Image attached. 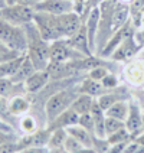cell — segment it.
Instances as JSON below:
<instances>
[{"mask_svg": "<svg viewBox=\"0 0 144 153\" xmlns=\"http://www.w3.org/2000/svg\"><path fill=\"white\" fill-rule=\"evenodd\" d=\"M51 75L48 72V69H38L35 71L32 75L29 76L23 82V88H25L26 94H38L42 90L46 88V85L51 82Z\"/></svg>", "mask_w": 144, "mask_h": 153, "instance_id": "12", "label": "cell"}, {"mask_svg": "<svg viewBox=\"0 0 144 153\" xmlns=\"http://www.w3.org/2000/svg\"><path fill=\"white\" fill-rule=\"evenodd\" d=\"M58 22H59L61 32L64 35V39H69L81 29V26L84 25V19L79 13L69 12L65 15H59L58 16Z\"/></svg>", "mask_w": 144, "mask_h": 153, "instance_id": "10", "label": "cell"}, {"mask_svg": "<svg viewBox=\"0 0 144 153\" xmlns=\"http://www.w3.org/2000/svg\"><path fill=\"white\" fill-rule=\"evenodd\" d=\"M124 127H126V123H124L123 120L114 119V117H110V116H105V134H107V137Z\"/></svg>", "mask_w": 144, "mask_h": 153, "instance_id": "28", "label": "cell"}, {"mask_svg": "<svg viewBox=\"0 0 144 153\" xmlns=\"http://www.w3.org/2000/svg\"><path fill=\"white\" fill-rule=\"evenodd\" d=\"M143 120H144V110L141 107V104L137 100H131L130 98V111H128V116L124 123H126V128L130 131L133 139L144 130Z\"/></svg>", "mask_w": 144, "mask_h": 153, "instance_id": "8", "label": "cell"}, {"mask_svg": "<svg viewBox=\"0 0 144 153\" xmlns=\"http://www.w3.org/2000/svg\"><path fill=\"white\" fill-rule=\"evenodd\" d=\"M66 137H68V131H66V128H56V130H51V137H49L48 149L64 147Z\"/></svg>", "mask_w": 144, "mask_h": 153, "instance_id": "24", "label": "cell"}, {"mask_svg": "<svg viewBox=\"0 0 144 153\" xmlns=\"http://www.w3.org/2000/svg\"><path fill=\"white\" fill-rule=\"evenodd\" d=\"M78 120H79V114L75 113L69 107L68 110H65L64 113H61L56 119L51 121L46 127L49 130H56V128H68L71 126H75L78 124Z\"/></svg>", "mask_w": 144, "mask_h": 153, "instance_id": "15", "label": "cell"}, {"mask_svg": "<svg viewBox=\"0 0 144 153\" xmlns=\"http://www.w3.org/2000/svg\"><path fill=\"white\" fill-rule=\"evenodd\" d=\"M107 140H108L110 145H115V143H128V142L133 140V136L130 134V131H128L127 128L124 127V128H121V130H118V131L110 134V136L107 137Z\"/></svg>", "mask_w": 144, "mask_h": 153, "instance_id": "27", "label": "cell"}, {"mask_svg": "<svg viewBox=\"0 0 144 153\" xmlns=\"http://www.w3.org/2000/svg\"><path fill=\"white\" fill-rule=\"evenodd\" d=\"M94 101H95V97H91L88 94H78V97L74 100L71 108L81 116V114H85V113H89L91 111V108H92V105H94Z\"/></svg>", "mask_w": 144, "mask_h": 153, "instance_id": "22", "label": "cell"}, {"mask_svg": "<svg viewBox=\"0 0 144 153\" xmlns=\"http://www.w3.org/2000/svg\"><path fill=\"white\" fill-rule=\"evenodd\" d=\"M108 72H112V69H111L110 67L98 65V67H95V68L89 69V71L86 72V76L91 78V79H95V81H100V82H101L102 79H104V76H107Z\"/></svg>", "mask_w": 144, "mask_h": 153, "instance_id": "29", "label": "cell"}, {"mask_svg": "<svg viewBox=\"0 0 144 153\" xmlns=\"http://www.w3.org/2000/svg\"><path fill=\"white\" fill-rule=\"evenodd\" d=\"M78 85L76 87H69L65 85L59 90H56L55 93H52L48 100L43 105V113H45V120H46V126L53 121L59 116L61 113H64L65 110H68L72 105V102L78 97Z\"/></svg>", "mask_w": 144, "mask_h": 153, "instance_id": "2", "label": "cell"}, {"mask_svg": "<svg viewBox=\"0 0 144 153\" xmlns=\"http://www.w3.org/2000/svg\"><path fill=\"white\" fill-rule=\"evenodd\" d=\"M123 76L126 82L134 88L144 85V59H130L123 67Z\"/></svg>", "mask_w": 144, "mask_h": 153, "instance_id": "7", "label": "cell"}, {"mask_svg": "<svg viewBox=\"0 0 144 153\" xmlns=\"http://www.w3.org/2000/svg\"><path fill=\"white\" fill-rule=\"evenodd\" d=\"M137 143V142H136ZM136 153H144V146H141V145H138L137 143V150H136Z\"/></svg>", "mask_w": 144, "mask_h": 153, "instance_id": "41", "label": "cell"}, {"mask_svg": "<svg viewBox=\"0 0 144 153\" xmlns=\"http://www.w3.org/2000/svg\"><path fill=\"white\" fill-rule=\"evenodd\" d=\"M20 150L19 149V143L16 142H9V143H4V145L0 146V153H17Z\"/></svg>", "mask_w": 144, "mask_h": 153, "instance_id": "32", "label": "cell"}, {"mask_svg": "<svg viewBox=\"0 0 144 153\" xmlns=\"http://www.w3.org/2000/svg\"><path fill=\"white\" fill-rule=\"evenodd\" d=\"M35 13H36V10L32 6L15 3V4H7V6L0 9V19L6 20L12 25L25 26L30 22H33Z\"/></svg>", "mask_w": 144, "mask_h": 153, "instance_id": "5", "label": "cell"}, {"mask_svg": "<svg viewBox=\"0 0 144 153\" xmlns=\"http://www.w3.org/2000/svg\"><path fill=\"white\" fill-rule=\"evenodd\" d=\"M128 111H130V98H124V100H120L115 104H112L110 108L105 111V114L110 116V117H114V119L126 121Z\"/></svg>", "mask_w": 144, "mask_h": 153, "instance_id": "21", "label": "cell"}, {"mask_svg": "<svg viewBox=\"0 0 144 153\" xmlns=\"http://www.w3.org/2000/svg\"><path fill=\"white\" fill-rule=\"evenodd\" d=\"M89 1V4H91V7H98L100 4H101L104 0H88Z\"/></svg>", "mask_w": 144, "mask_h": 153, "instance_id": "39", "label": "cell"}, {"mask_svg": "<svg viewBox=\"0 0 144 153\" xmlns=\"http://www.w3.org/2000/svg\"><path fill=\"white\" fill-rule=\"evenodd\" d=\"M128 9H130L131 22L136 25V27H138L140 26V20H141V13H143L144 9V0H131L130 4H128Z\"/></svg>", "mask_w": 144, "mask_h": 153, "instance_id": "25", "label": "cell"}, {"mask_svg": "<svg viewBox=\"0 0 144 153\" xmlns=\"http://www.w3.org/2000/svg\"><path fill=\"white\" fill-rule=\"evenodd\" d=\"M19 127L25 134H30V133H33V131H36L39 128V124H38V121H36L33 116L23 114L20 117V120H19Z\"/></svg>", "mask_w": 144, "mask_h": 153, "instance_id": "26", "label": "cell"}, {"mask_svg": "<svg viewBox=\"0 0 144 153\" xmlns=\"http://www.w3.org/2000/svg\"><path fill=\"white\" fill-rule=\"evenodd\" d=\"M85 27H86V33H88V41L91 51L95 55V46H97V33H98V25H100V7L91 9V12L88 13V16L85 19Z\"/></svg>", "mask_w": 144, "mask_h": 153, "instance_id": "13", "label": "cell"}, {"mask_svg": "<svg viewBox=\"0 0 144 153\" xmlns=\"http://www.w3.org/2000/svg\"><path fill=\"white\" fill-rule=\"evenodd\" d=\"M143 128H144V120H143Z\"/></svg>", "mask_w": 144, "mask_h": 153, "instance_id": "45", "label": "cell"}, {"mask_svg": "<svg viewBox=\"0 0 144 153\" xmlns=\"http://www.w3.org/2000/svg\"><path fill=\"white\" fill-rule=\"evenodd\" d=\"M101 84L104 85L105 90H115V88L120 87V78L117 76L115 72H108L107 76H104Z\"/></svg>", "mask_w": 144, "mask_h": 153, "instance_id": "31", "label": "cell"}, {"mask_svg": "<svg viewBox=\"0 0 144 153\" xmlns=\"http://www.w3.org/2000/svg\"><path fill=\"white\" fill-rule=\"evenodd\" d=\"M78 91H79V94H88V95L97 98L101 94L107 93L108 90H105L100 81H95V79H91L86 76L81 81V84H78Z\"/></svg>", "mask_w": 144, "mask_h": 153, "instance_id": "17", "label": "cell"}, {"mask_svg": "<svg viewBox=\"0 0 144 153\" xmlns=\"http://www.w3.org/2000/svg\"><path fill=\"white\" fill-rule=\"evenodd\" d=\"M74 9H75V3L72 0H41L35 6L36 12H45L56 16L74 12Z\"/></svg>", "mask_w": 144, "mask_h": 153, "instance_id": "11", "label": "cell"}, {"mask_svg": "<svg viewBox=\"0 0 144 153\" xmlns=\"http://www.w3.org/2000/svg\"><path fill=\"white\" fill-rule=\"evenodd\" d=\"M19 140V136L16 133H7V131H0V146L9 143V142H16Z\"/></svg>", "mask_w": 144, "mask_h": 153, "instance_id": "33", "label": "cell"}, {"mask_svg": "<svg viewBox=\"0 0 144 153\" xmlns=\"http://www.w3.org/2000/svg\"><path fill=\"white\" fill-rule=\"evenodd\" d=\"M39 1H41V0H17V3H20V4H26V6H32V7H35Z\"/></svg>", "mask_w": 144, "mask_h": 153, "instance_id": "36", "label": "cell"}, {"mask_svg": "<svg viewBox=\"0 0 144 153\" xmlns=\"http://www.w3.org/2000/svg\"><path fill=\"white\" fill-rule=\"evenodd\" d=\"M137 29H141L144 32V9H143V13H141V20H140V26Z\"/></svg>", "mask_w": 144, "mask_h": 153, "instance_id": "40", "label": "cell"}, {"mask_svg": "<svg viewBox=\"0 0 144 153\" xmlns=\"http://www.w3.org/2000/svg\"><path fill=\"white\" fill-rule=\"evenodd\" d=\"M33 23L36 25L39 33L48 42H53L58 39H64V35L61 32L59 22L56 15L45 13V12H36L33 17Z\"/></svg>", "mask_w": 144, "mask_h": 153, "instance_id": "4", "label": "cell"}, {"mask_svg": "<svg viewBox=\"0 0 144 153\" xmlns=\"http://www.w3.org/2000/svg\"><path fill=\"white\" fill-rule=\"evenodd\" d=\"M17 153H49L48 147H25L20 149Z\"/></svg>", "mask_w": 144, "mask_h": 153, "instance_id": "34", "label": "cell"}, {"mask_svg": "<svg viewBox=\"0 0 144 153\" xmlns=\"http://www.w3.org/2000/svg\"><path fill=\"white\" fill-rule=\"evenodd\" d=\"M133 140H134V142H137L138 145L144 146V130H143V131H141V133H140V134H137V136L134 137Z\"/></svg>", "mask_w": 144, "mask_h": 153, "instance_id": "37", "label": "cell"}, {"mask_svg": "<svg viewBox=\"0 0 144 153\" xmlns=\"http://www.w3.org/2000/svg\"><path fill=\"white\" fill-rule=\"evenodd\" d=\"M0 131H7V133H16L15 127H13V126H12L10 123H7V121L3 119L1 116H0Z\"/></svg>", "mask_w": 144, "mask_h": 153, "instance_id": "35", "label": "cell"}, {"mask_svg": "<svg viewBox=\"0 0 144 153\" xmlns=\"http://www.w3.org/2000/svg\"><path fill=\"white\" fill-rule=\"evenodd\" d=\"M140 104H141V102H140ZM141 107H143V110H144V102H143V104H141Z\"/></svg>", "mask_w": 144, "mask_h": 153, "instance_id": "44", "label": "cell"}, {"mask_svg": "<svg viewBox=\"0 0 144 153\" xmlns=\"http://www.w3.org/2000/svg\"><path fill=\"white\" fill-rule=\"evenodd\" d=\"M72 1H76V0H72Z\"/></svg>", "mask_w": 144, "mask_h": 153, "instance_id": "46", "label": "cell"}, {"mask_svg": "<svg viewBox=\"0 0 144 153\" xmlns=\"http://www.w3.org/2000/svg\"><path fill=\"white\" fill-rule=\"evenodd\" d=\"M9 113L12 116H23V114H27V111L30 108V101L29 98H26L23 94H19V95H15L12 98H9Z\"/></svg>", "mask_w": 144, "mask_h": 153, "instance_id": "16", "label": "cell"}, {"mask_svg": "<svg viewBox=\"0 0 144 153\" xmlns=\"http://www.w3.org/2000/svg\"><path fill=\"white\" fill-rule=\"evenodd\" d=\"M120 1H123V3H126V4H130L131 0H120Z\"/></svg>", "mask_w": 144, "mask_h": 153, "instance_id": "43", "label": "cell"}, {"mask_svg": "<svg viewBox=\"0 0 144 153\" xmlns=\"http://www.w3.org/2000/svg\"><path fill=\"white\" fill-rule=\"evenodd\" d=\"M68 42L74 49L79 51L81 53H84L85 56H91V55H94L92 51H91V46H89V41H88V33H86L85 23L81 26V29H79L72 38H69Z\"/></svg>", "mask_w": 144, "mask_h": 153, "instance_id": "14", "label": "cell"}, {"mask_svg": "<svg viewBox=\"0 0 144 153\" xmlns=\"http://www.w3.org/2000/svg\"><path fill=\"white\" fill-rule=\"evenodd\" d=\"M124 98H130V93H127V91L114 93L112 90H108L107 93H104L100 97H97V101H98V104H100V107H101L102 110L107 111L112 104H115L120 100H124Z\"/></svg>", "mask_w": 144, "mask_h": 153, "instance_id": "19", "label": "cell"}, {"mask_svg": "<svg viewBox=\"0 0 144 153\" xmlns=\"http://www.w3.org/2000/svg\"><path fill=\"white\" fill-rule=\"evenodd\" d=\"M66 131H68L69 136L75 137L76 140H79L81 143L86 147H89V149H92L94 146V136L91 131H88V130H85L84 127H81L79 124H75V126H71V127L66 128Z\"/></svg>", "mask_w": 144, "mask_h": 153, "instance_id": "20", "label": "cell"}, {"mask_svg": "<svg viewBox=\"0 0 144 153\" xmlns=\"http://www.w3.org/2000/svg\"><path fill=\"white\" fill-rule=\"evenodd\" d=\"M78 124L81 127H84L85 130L91 131L94 134V128H95V120H94L91 111L89 113H85V114H81L79 116V120H78Z\"/></svg>", "mask_w": 144, "mask_h": 153, "instance_id": "30", "label": "cell"}, {"mask_svg": "<svg viewBox=\"0 0 144 153\" xmlns=\"http://www.w3.org/2000/svg\"><path fill=\"white\" fill-rule=\"evenodd\" d=\"M6 6V0H0V9Z\"/></svg>", "mask_w": 144, "mask_h": 153, "instance_id": "42", "label": "cell"}, {"mask_svg": "<svg viewBox=\"0 0 144 153\" xmlns=\"http://www.w3.org/2000/svg\"><path fill=\"white\" fill-rule=\"evenodd\" d=\"M35 71H38V69L35 68L33 62L29 59V56H27V55H25V58H23V61H22V64H20V65H19V68H17L16 74L12 76L10 79H12L15 84H23L26 79L33 74Z\"/></svg>", "mask_w": 144, "mask_h": 153, "instance_id": "18", "label": "cell"}, {"mask_svg": "<svg viewBox=\"0 0 144 153\" xmlns=\"http://www.w3.org/2000/svg\"><path fill=\"white\" fill-rule=\"evenodd\" d=\"M82 58H85V55L74 49L69 45L68 39H58L51 42V48H49L51 62H68V61H78Z\"/></svg>", "mask_w": 144, "mask_h": 153, "instance_id": "6", "label": "cell"}, {"mask_svg": "<svg viewBox=\"0 0 144 153\" xmlns=\"http://www.w3.org/2000/svg\"><path fill=\"white\" fill-rule=\"evenodd\" d=\"M49 153H69L65 147H56V149H49Z\"/></svg>", "mask_w": 144, "mask_h": 153, "instance_id": "38", "label": "cell"}, {"mask_svg": "<svg viewBox=\"0 0 144 153\" xmlns=\"http://www.w3.org/2000/svg\"><path fill=\"white\" fill-rule=\"evenodd\" d=\"M143 48L136 42L134 36H130L127 39H124L123 42L120 43V46L112 52V55L110 56V59L115 61V62H123L126 64L130 59H133L138 52L141 51Z\"/></svg>", "mask_w": 144, "mask_h": 153, "instance_id": "9", "label": "cell"}, {"mask_svg": "<svg viewBox=\"0 0 144 153\" xmlns=\"http://www.w3.org/2000/svg\"><path fill=\"white\" fill-rule=\"evenodd\" d=\"M26 36H27V51L26 55L33 62L36 69H46L49 65V48L51 42L45 41L42 35L39 33L38 27L33 22L25 25Z\"/></svg>", "mask_w": 144, "mask_h": 153, "instance_id": "1", "label": "cell"}, {"mask_svg": "<svg viewBox=\"0 0 144 153\" xmlns=\"http://www.w3.org/2000/svg\"><path fill=\"white\" fill-rule=\"evenodd\" d=\"M23 58H25V55H19L13 59L4 61L3 64H0V78H12L16 74L17 68L22 64Z\"/></svg>", "mask_w": 144, "mask_h": 153, "instance_id": "23", "label": "cell"}, {"mask_svg": "<svg viewBox=\"0 0 144 153\" xmlns=\"http://www.w3.org/2000/svg\"><path fill=\"white\" fill-rule=\"evenodd\" d=\"M0 41L9 49L17 52L19 55H26L27 51V36L25 26L12 25L0 19Z\"/></svg>", "mask_w": 144, "mask_h": 153, "instance_id": "3", "label": "cell"}]
</instances>
